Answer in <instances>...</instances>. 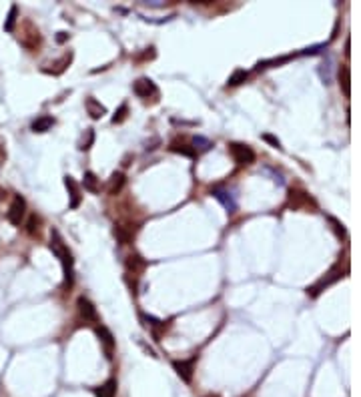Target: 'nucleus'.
<instances>
[{
	"mask_svg": "<svg viewBox=\"0 0 361 397\" xmlns=\"http://www.w3.org/2000/svg\"><path fill=\"white\" fill-rule=\"evenodd\" d=\"M50 251L58 257V261L62 265L64 283L66 285H72V279H74V259H72V253L68 251L66 243L62 241V237H60V233L56 229L50 231Z\"/></svg>",
	"mask_w": 361,
	"mask_h": 397,
	"instance_id": "1",
	"label": "nucleus"
},
{
	"mask_svg": "<svg viewBox=\"0 0 361 397\" xmlns=\"http://www.w3.org/2000/svg\"><path fill=\"white\" fill-rule=\"evenodd\" d=\"M229 153L233 157V161L241 167H247V165H253L255 163V151L249 147V145H243V143H231L229 145Z\"/></svg>",
	"mask_w": 361,
	"mask_h": 397,
	"instance_id": "2",
	"label": "nucleus"
},
{
	"mask_svg": "<svg viewBox=\"0 0 361 397\" xmlns=\"http://www.w3.org/2000/svg\"><path fill=\"white\" fill-rule=\"evenodd\" d=\"M24 215H26V201H24V197H20V195H14L8 211H6L8 223L14 225V227H20V223L24 221Z\"/></svg>",
	"mask_w": 361,
	"mask_h": 397,
	"instance_id": "3",
	"label": "nucleus"
},
{
	"mask_svg": "<svg viewBox=\"0 0 361 397\" xmlns=\"http://www.w3.org/2000/svg\"><path fill=\"white\" fill-rule=\"evenodd\" d=\"M133 92H135L139 98H149V96H157V94H159L155 82H153L151 78H145V76L133 82Z\"/></svg>",
	"mask_w": 361,
	"mask_h": 397,
	"instance_id": "4",
	"label": "nucleus"
},
{
	"mask_svg": "<svg viewBox=\"0 0 361 397\" xmlns=\"http://www.w3.org/2000/svg\"><path fill=\"white\" fill-rule=\"evenodd\" d=\"M339 277H341V267H339V265H335V267H333V269L327 273V277H323V279H321L317 285H313L311 289H307V293H309L311 297H317V295H319V293H321L325 287H329L331 283H335Z\"/></svg>",
	"mask_w": 361,
	"mask_h": 397,
	"instance_id": "5",
	"label": "nucleus"
},
{
	"mask_svg": "<svg viewBox=\"0 0 361 397\" xmlns=\"http://www.w3.org/2000/svg\"><path fill=\"white\" fill-rule=\"evenodd\" d=\"M76 307H78V315H80V319H84V321H91V323L99 321L97 309H95V305H93V303H91L86 297H78V299H76Z\"/></svg>",
	"mask_w": 361,
	"mask_h": 397,
	"instance_id": "6",
	"label": "nucleus"
},
{
	"mask_svg": "<svg viewBox=\"0 0 361 397\" xmlns=\"http://www.w3.org/2000/svg\"><path fill=\"white\" fill-rule=\"evenodd\" d=\"M211 195L227 209V213H235L237 211V201H235L231 191H227V189H213Z\"/></svg>",
	"mask_w": 361,
	"mask_h": 397,
	"instance_id": "7",
	"label": "nucleus"
},
{
	"mask_svg": "<svg viewBox=\"0 0 361 397\" xmlns=\"http://www.w3.org/2000/svg\"><path fill=\"white\" fill-rule=\"evenodd\" d=\"M64 185H66V189H68V195H70V203H68V207L70 209H78L80 207V189H78V185H76V181L70 177V175H66L64 177Z\"/></svg>",
	"mask_w": 361,
	"mask_h": 397,
	"instance_id": "8",
	"label": "nucleus"
},
{
	"mask_svg": "<svg viewBox=\"0 0 361 397\" xmlns=\"http://www.w3.org/2000/svg\"><path fill=\"white\" fill-rule=\"evenodd\" d=\"M97 335H99L101 343L105 345L107 357H113V351H115V337H113V333H111L105 325H99V327H97Z\"/></svg>",
	"mask_w": 361,
	"mask_h": 397,
	"instance_id": "9",
	"label": "nucleus"
},
{
	"mask_svg": "<svg viewBox=\"0 0 361 397\" xmlns=\"http://www.w3.org/2000/svg\"><path fill=\"white\" fill-rule=\"evenodd\" d=\"M337 78H339V86H341L343 94L349 98V96H351V72H349V66H347V64H341V66H339Z\"/></svg>",
	"mask_w": 361,
	"mask_h": 397,
	"instance_id": "10",
	"label": "nucleus"
},
{
	"mask_svg": "<svg viewBox=\"0 0 361 397\" xmlns=\"http://www.w3.org/2000/svg\"><path fill=\"white\" fill-rule=\"evenodd\" d=\"M84 109H86V113L91 115V119H95V121H99V119H103V117L107 115V109H105L95 96H88V98L84 101Z\"/></svg>",
	"mask_w": 361,
	"mask_h": 397,
	"instance_id": "11",
	"label": "nucleus"
},
{
	"mask_svg": "<svg viewBox=\"0 0 361 397\" xmlns=\"http://www.w3.org/2000/svg\"><path fill=\"white\" fill-rule=\"evenodd\" d=\"M125 265H127L129 271H133V275H141V273L145 271V267H147V261H145L139 253H133V255L127 257Z\"/></svg>",
	"mask_w": 361,
	"mask_h": 397,
	"instance_id": "12",
	"label": "nucleus"
},
{
	"mask_svg": "<svg viewBox=\"0 0 361 397\" xmlns=\"http://www.w3.org/2000/svg\"><path fill=\"white\" fill-rule=\"evenodd\" d=\"M309 203H313V201H311V197L305 191H297V189H291L289 191V205L293 209H301V207H305Z\"/></svg>",
	"mask_w": 361,
	"mask_h": 397,
	"instance_id": "13",
	"label": "nucleus"
},
{
	"mask_svg": "<svg viewBox=\"0 0 361 397\" xmlns=\"http://www.w3.org/2000/svg\"><path fill=\"white\" fill-rule=\"evenodd\" d=\"M52 125H54V117H50V115H42V117H38L34 123H32V133H46V131H50L52 129Z\"/></svg>",
	"mask_w": 361,
	"mask_h": 397,
	"instance_id": "14",
	"label": "nucleus"
},
{
	"mask_svg": "<svg viewBox=\"0 0 361 397\" xmlns=\"http://www.w3.org/2000/svg\"><path fill=\"white\" fill-rule=\"evenodd\" d=\"M173 367L177 369V373H179V377L183 381L191 383V379H193V361H173Z\"/></svg>",
	"mask_w": 361,
	"mask_h": 397,
	"instance_id": "15",
	"label": "nucleus"
},
{
	"mask_svg": "<svg viewBox=\"0 0 361 397\" xmlns=\"http://www.w3.org/2000/svg\"><path fill=\"white\" fill-rule=\"evenodd\" d=\"M125 183H127V177L119 171V173H113V177H111V181H109V193L111 195H119L121 191H123V187H125Z\"/></svg>",
	"mask_w": 361,
	"mask_h": 397,
	"instance_id": "16",
	"label": "nucleus"
},
{
	"mask_svg": "<svg viewBox=\"0 0 361 397\" xmlns=\"http://www.w3.org/2000/svg\"><path fill=\"white\" fill-rule=\"evenodd\" d=\"M82 185H84V189H86L88 193H93V195H97V193L101 191L99 179H97V175H95L93 171H86V173H84V177H82Z\"/></svg>",
	"mask_w": 361,
	"mask_h": 397,
	"instance_id": "17",
	"label": "nucleus"
},
{
	"mask_svg": "<svg viewBox=\"0 0 361 397\" xmlns=\"http://www.w3.org/2000/svg\"><path fill=\"white\" fill-rule=\"evenodd\" d=\"M115 237H117V241L121 243V245H129V243H133V231L131 229H127L125 225H115Z\"/></svg>",
	"mask_w": 361,
	"mask_h": 397,
	"instance_id": "18",
	"label": "nucleus"
},
{
	"mask_svg": "<svg viewBox=\"0 0 361 397\" xmlns=\"http://www.w3.org/2000/svg\"><path fill=\"white\" fill-rule=\"evenodd\" d=\"M95 393L99 397H115V393H117V381H115V379H109L105 385L97 387Z\"/></svg>",
	"mask_w": 361,
	"mask_h": 397,
	"instance_id": "19",
	"label": "nucleus"
},
{
	"mask_svg": "<svg viewBox=\"0 0 361 397\" xmlns=\"http://www.w3.org/2000/svg\"><path fill=\"white\" fill-rule=\"evenodd\" d=\"M247 78H249V72H247L245 68H237V70H235V72L229 76L227 84H229V86H237V84H243Z\"/></svg>",
	"mask_w": 361,
	"mask_h": 397,
	"instance_id": "20",
	"label": "nucleus"
},
{
	"mask_svg": "<svg viewBox=\"0 0 361 397\" xmlns=\"http://www.w3.org/2000/svg\"><path fill=\"white\" fill-rule=\"evenodd\" d=\"M173 153H179V155H185V157H195V149L193 147H189V145H185V143H171V147H169Z\"/></svg>",
	"mask_w": 361,
	"mask_h": 397,
	"instance_id": "21",
	"label": "nucleus"
},
{
	"mask_svg": "<svg viewBox=\"0 0 361 397\" xmlns=\"http://www.w3.org/2000/svg\"><path fill=\"white\" fill-rule=\"evenodd\" d=\"M16 14H18V6H16V4H12V6H10V10H8V16H6V22H4V30H6V32H12V30H14Z\"/></svg>",
	"mask_w": 361,
	"mask_h": 397,
	"instance_id": "22",
	"label": "nucleus"
},
{
	"mask_svg": "<svg viewBox=\"0 0 361 397\" xmlns=\"http://www.w3.org/2000/svg\"><path fill=\"white\" fill-rule=\"evenodd\" d=\"M38 231H40V217L30 215L28 217V223H26V233L30 237H34V235H38Z\"/></svg>",
	"mask_w": 361,
	"mask_h": 397,
	"instance_id": "23",
	"label": "nucleus"
},
{
	"mask_svg": "<svg viewBox=\"0 0 361 397\" xmlns=\"http://www.w3.org/2000/svg\"><path fill=\"white\" fill-rule=\"evenodd\" d=\"M211 147H213L211 141L205 139V137H195V139H193V149L199 151V153H205V151H209Z\"/></svg>",
	"mask_w": 361,
	"mask_h": 397,
	"instance_id": "24",
	"label": "nucleus"
},
{
	"mask_svg": "<svg viewBox=\"0 0 361 397\" xmlns=\"http://www.w3.org/2000/svg\"><path fill=\"white\" fill-rule=\"evenodd\" d=\"M93 143H95V131H93V129H86V139L82 137V141H80L78 149H80V151H88Z\"/></svg>",
	"mask_w": 361,
	"mask_h": 397,
	"instance_id": "25",
	"label": "nucleus"
},
{
	"mask_svg": "<svg viewBox=\"0 0 361 397\" xmlns=\"http://www.w3.org/2000/svg\"><path fill=\"white\" fill-rule=\"evenodd\" d=\"M127 113H129V107H127V103H123V105L119 107V111L115 113V117H113V123H115V125L123 123V121L127 119Z\"/></svg>",
	"mask_w": 361,
	"mask_h": 397,
	"instance_id": "26",
	"label": "nucleus"
},
{
	"mask_svg": "<svg viewBox=\"0 0 361 397\" xmlns=\"http://www.w3.org/2000/svg\"><path fill=\"white\" fill-rule=\"evenodd\" d=\"M327 221L333 225V231H335L337 237H345V227H343V223H339L335 217H327Z\"/></svg>",
	"mask_w": 361,
	"mask_h": 397,
	"instance_id": "27",
	"label": "nucleus"
},
{
	"mask_svg": "<svg viewBox=\"0 0 361 397\" xmlns=\"http://www.w3.org/2000/svg\"><path fill=\"white\" fill-rule=\"evenodd\" d=\"M263 141H265V143H269L273 149H279V151L283 149V147H281V141H279L277 137H273L271 133H265V135H263Z\"/></svg>",
	"mask_w": 361,
	"mask_h": 397,
	"instance_id": "28",
	"label": "nucleus"
},
{
	"mask_svg": "<svg viewBox=\"0 0 361 397\" xmlns=\"http://www.w3.org/2000/svg\"><path fill=\"white\" fill-rule=\"evenodd\" d=\"M329 64H331V60H329V58H327V62H323V64H321V78H323V82H325V84H329V82H331Z\"/></svg>",
	"mask_w": 361,
	"mask_h": 397,
	"instance_id": "29",
	"label": "nucleus"
},
{
	"mask_svg": "<svg viewBox=\"0 0 361 397\" xmlns=\"http://www.w3.org/2000/svg\"><path fill=\"white\" fill-rule=\"evenodd\" d=\"M325 46H327V44H317V46H311V48H305V50H303L301 54H317V52H319V50H323Z\"/></svg>",
	"mask_w": 361,
	"mask_h": 397,
	"instance_id": "30",
	"label": "nucleus"
},
{
	"mask_svg": "<svg viewBox=\"0 0 361 397\" xmlns=\"http://www.w3.org/2000/svg\"><path fill=\"white\" fill-rule=\"evenodd\" d=\"M68 36H70V34H68V32H64V30H62V32H58V34H56V42H66V40H68Z\"/></svg>",
	"mask_w": 361,
	"mask_h": 397,
	"instance_id": "31",
	"label": "nucleus"
},
{
	"mask_svg": "<svg viewBox=\"0 0 361 397\" xmlns=\"http://www.w3.org/2000/svg\"><path fill=\"white\" fill-rule=\"evenodd\" d=\"M6 161V149H4V141L0 139V165Z\"/></svg>",
	"mask_w": 361,
	"mask_h": 397,
	"instance_id": "32",
	"label": "nucleus"
},
{
	"mask_svg": "<svg viewBox=\"0 0 361 397\" xmlns=\"http://www.w3.org/2000/svg\"><path fill=\"white\" fill-rule=\"evenodd\" d=\"M345 54H347V56H349V38H347V40H345Z\"/></svg>",
	"mask_w": 361,
	"mask_h": 397,
	"instance_id": "33",
	"label": "nucleus"
},
{
	"mask_svg": "<svg viewBox=\"0 0 361 397\" xmlns=\"http://www.w3.org/2000/svg\"><path fill=\"white\" fill-rule=\"evenodd\" d=\"M205 397H219V395H205Z\"/></svg>",
	"mask_w": 361,
	"mask_h": 397,
	"instance_id": "34",
	"label": "nucleus"
}]
</instances>
